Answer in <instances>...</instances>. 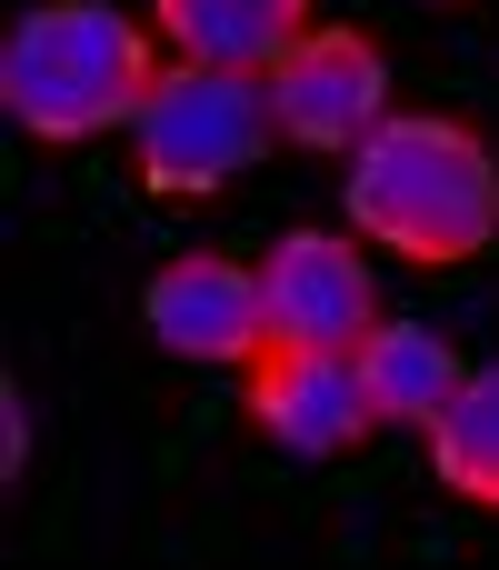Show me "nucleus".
Instances as JSON below:
<instances>
[{
	"mask_svg": "<svg viewBox=\"0 0 499 570\" xmlns=\"http://www.w3.org/2000/svg\"><path fill=\"white\" fill-rule=\"evenodd\" d=\"M350 230L400 250L410 271L480 261L499 240V160L450 110H390L350 150Z\"/></svg>",
	"mask_w": 499,
	"mask_h": 570,
	"instance_id": "1",
	"label": "nucleus"
},
{
	"mask_svg": "<svg viewBox=\"0 0 499 570\" xmlns=\"http://www.w3.org/2000/svg\"><path fill=\"white\" fill-rule=\"evenodd\" d=\"M150 80V30L110 0H30L0 40V110L30 140H100L110 120H140Z\"/></svg>",
	"mask_w": 499,
	"mask_h": 570,
	"instance_id": "2",
	"label": "nucleus"
},
{
	"mask_svg": "<svg viewBox=\"0 0 499 570\" xmlns=\"http://www.w3.org/2000/svg\"><path fill=\"white\" fill-rule=\"evenodd\" d=\"M270 70H220V60H170L130 120V160L160 200H210L270 150Z\"/></svg>",
	"mask_w": 499,
	"mask_h": 570,
	"instance_id": "3",
	"label": "nucleus"
},
{
	"mask_svg": "<svg viewBox=\"0 0 499 570\" xmlns=\"http://www.w3.org/2000/svg\"><path fill=\"white\" fill-rule=\"evenodd\" d=\"M270 120L300 150H360L390 120V50L350 20H310L270 60Z\"/></svg>",
	"mask_w": 499,
	"mask_h": 570,
	"instance_id": "4",
	"label": "nucleus"
},
{
	"mask_svg": "<svg viewBox=\"0 0 499 570\" xmlns=\"http://www.w3.org/2000/svg\"><path fill=\"white\" fill-rule=\"evenodd\" d=\"M250 431L290 461H330L350 441L380 431L370 391H360V351H310V341H270L250 361Z\"/></svg>",
	"mask_w": 499,
	"mask_h": 570,
	"instance_id": "5",
	"label": "nucleus"
},
{
	"mask_svg": "<svg viewBox=\"0 0 499 570\" xmlns=\"http://www.w3.org/2000/svg\"><path fill=\"white\" fill-rule=\"evenodd\" d=\"M260 301H270V341H310V351H360V331L380 321V281L350 250V230H290V240H270Z\"/></svg>",
	"mask_w": 499,
	"mask_h": 570,
	"instance_id": "6",
	"label": "nucleus"
},
{
	"mask_svg": "<svg viewBox=\"0 0 499 570\" xmlns=\"http://www.w3.org/2000/svg\"><path fill=\"white\" fill-rule=\"evenodd\" d=\"M140 321H150V341L180 351V361H240V371H250V361L270 351L260 271H250V261H220V250H190V261L150 271Z\"/></svg>",
	"mask_w": 499,
	"mask_h": 570,
	"instance_id": "7",
	"label": "nucleus"
},
{
	"mask_svg": "<svg viewBox=\"0 0 499 570\" xmlns=\"http://www.w3.org/2000/svg\"><path fill=\"white\" fill-rule=\"evenodd\" d=\"M460 381L470 371H460V351L440 331H420V321H370L360 331V391H370L380 431H430Z\"/></svg>",
	"mask_w": 499,
	"mask_h": 570,
	"instance_id": "8",
	"label": "nucleus"
},
{
	"mask_svg": "<svg viewBox=\"0 0 499 570\" xmlns=\"http://www.w3.org/2000/svg\"><path fill=\"white\" fill-rule=\"evenodd\" d=\"M180 60H220V70H270L300 30L310 0H150Z\"/></svg>",
	"mask_w": 499,
	"mask_h": 570,
	"instance_id": "9",
	"label": "nucleus"
},
{
	"mask_svg": "<svg viewBox=\"0 0 499 570\" xmlns=\"http://www.w3.org/2000/svg\"><path fill=\"white\" fill-rule=\"evenodd\" d=\"M430 471H440L460 501L499 511V361L470 371V381L450 391V411L430 421Z\"/></svg>",
	"mask_w": 499,
	"mask_h": 570,
	"instance_id": "10",
	"label": "nucleus"
},
{
	"mask_svg": "<svg viewBox=\"0 0 499 570\" xmlns=\"http://www.w3.org/2000/svg\"><path fill=\"white\" fill-rule=\"evenodd\" d=\"M0 431H10V441H0V471L20 481V471H30V401H20V381L0 391Z\"/></svg>",
	"mask_w": 499,
	"mask_h": 570,
	"instance_id": "11",
	"label": "nucleus"
},
{
	"mask_svg": "<svg viewBox=\"0 0 499 570\" xmlns=\"http://www.w3.org/2000/svg\"><path fill=\"white\" fill-rule=\"evenodd\" d=\"M430 10H450V0H430Z\"/></svg>",
	"mask_w": 499,
	"mask_h": 570,
	"instance_id": "12",
	"label": "nucleus"
}]
</instances>
